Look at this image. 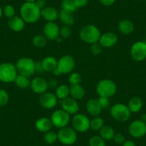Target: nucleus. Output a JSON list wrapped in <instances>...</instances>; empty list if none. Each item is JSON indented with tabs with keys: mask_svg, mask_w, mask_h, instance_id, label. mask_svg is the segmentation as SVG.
<instances>
[{
	"mask_svg": "<svg viewBox=\"0 0 146 146\" xmlns=\"http://www.w3.org/2000/svg\"><path fill=\"white\" fill-rule=\"evenodd\" d=\"M101 32L97 26L94 25H88L80 29V37L81 40L88 44H94L99 42Z\"/></svg>",
	"mask_w": 146,
	"mask_h": 146,
	"instance_id": "2",
	"label": "nucleus"
},
{
	"mask_svg": "<svg viewBox=\"0 0 146 146\" xmlns=\"http://www.w3.org/2000/svg\"><path fill=\"white\" fill-rule=\"evenodd\" d=\"M16 68L18 75L30 78L35 74V61L29 57H22L17 61Z\"/></svg>",
	"mask_w": 146,
	"mask_h": 146,
	"instance_id": "3",
	"label": "nucleus"
},
{
	"mask_svg": "<svg viewBox=\"0 0 146 146\" xmlns=\"http://www.w3.org/2000/svg\"><path fill=\"white\" fill-rule=\"evenodd\" d=\"M57 138L62 144L72 145L78 140V133L73 127L66 126L60 128L57 132Z\"/></svg>",
	"mask_w": 146,
	"mask_h": 146,
	"instance_id": "7",
	"label": "nucleus"
},
{
	"mask_svg": "<svg viewBox=\"0 0 146 146\" xmlns=\"http://www.w3.org/2000/svg\"><path fill=\"white\" fill-rule=\"evenodd\" d=\"M20 17L25 23L33 24L38 22L41 17V9L35 3L25 2L20 7Z\"/></svg>",
	"mask_w": 146,
	"mask_h": 146,
	"instance_id": "1",
	"label": "nucleus"
},
{
	"mask_svg": "<svg viewBox=\"0 0 146 146\" xmlns=\"http://www.w3.org/2000/svg\"><path fill=\"white\" fill-rule=\"evenodd\" d=\"M52 72H53V75H54V76H56V77L60 76V75H62L61 72H60V70H59L58 68H57V67H56V68L54 69V70H53Z\"/></svg>",
	"mask_w": 146,
	"mask_h": 146,
	"instance_id": "48",
	"label": "nucleus"
},
{
	"mask_svg": "<svg viewBox=\"0 0 146 146\" xmlns=\"http://www.w3.org/2000/svg\"><path fill=\"white\" fill-rule=\"evenodd\" d=\"M44 72H52L57 66V60L52 56H47L42 60Z\"/></svg>",
	"mask_w": 146,
	"mask_h": 146,
	"instance_id": "26",
	"label": "nucleus"
},
{
	"mask_svg": "<svg viewBox=\"0 0 146 146\" xmlns=\"http://www.w3.org/2000/svg\"><path fill=\"white\" fill-rule=\"evenodd\" d=\"M113 140L115 143L117 145H123V143L125 141V137L122 133H117L113 137Z\"/></svg>",
	"mask_w": 146,
	"mask_h": 146,
	"instance_id": "41",
	"label": "nucleus"
},
{
	"mask_svg": "<svg viewBox=\"0 0 146 146\" xmlns=\"http://www.w3.org/2000/svg\"><path fill=\"white\" fill-rule=\"evenodd\" d=\"M110 115L115 120L120 123L126 122L129 120L131 115V112L127 105L122 103L113 105L110 110Z\"/></svg>",
	"mask_w": 146,
	"mask_h": 146,
	"instance_id": "6",
	"label": "nucleus"
},
{
	"mask_svg": "<svg viewBox=\"0 0 146 146\" xmlns=\"http://www.w3.org/2000/svg\"><path fill=\"white\" fill-rule=\"evenodd\" d=\"M104 126V120L102 117L96 116L90 120V128L94 131L100 130Z\"/></svg>",
	"mask_w": 146,
	"mask_h": 146,
	"instance_id": "31",
	"label": "nucleus"
},
{
	"mask_svg": "<svg viewBox=\"0 0 146 146\" xmlns=\"http://www.w3.org/2000/svg\"><path fill=\"white\" fill-rule=\"evenodd\" d=\"M52 123L50 118L47 117H42L37 119L35 123V127L39 132L41 133H47V132L51 130L52 127Z\"/></svg>",
	"mask_w": 146,
	"mask_h": 146,
	"instance_id": "21",
	"label": "nucleus"
},
{
	"mask_svg": "<svg viewBox=\"0 0 146 146\" xmlns=\"http://www.w3.org/2000/svg\"><path fill=\"white\" fill-rule=\"evenodd\" d=\"M129 134L135 138H141L146 135V123L141 120L132 122L128 127Z\"/></svg>",
	"mask_w": 146,
	"mask_h": 146,
	"instance_id": "12",
	"label": "nucleus"
},
{
	"mask_svg": "<svg viewBox=\"0 0 146 146\" xmlns=\"http://www.w3.org/2000/svg\"><path fill=\"white\" fill-rule=\"evenodd\" d=\"M98 101L100 105L101 108H102V110H103L108 109L110 106V98H105V97H100L98 98Z\"/></svg>",
	"mask_w": 146,
	"mask_h": 146,
	"instance_id": "40",
	"label": "nucleus"
},
{
	"mask_svg": "<svg viewBox=\"0 0 146 146\" xmlns=\"http://www.w3.org/2000/svg\"><path fill=\"white\" fill-rule=\"evenodd\" d=\"M130 56L135 62H143L146 59V44L144 42L133 43L130 48Z\"/></svg>",
	"mask_w": 146,
	"mask_h": 146,
	"instance_id": "10",
	"label": "nucleus"
},
{
	"mask_svg": "<svg viewBox=\"0 0 146 146\" xmlns=\"http://www.w3.org/2000/svg\"><path fill=\"white\" fill-rule=\"evenodd\" d=\"M18 75L15 64L11 62H3L0 64V81L5 83L15 82Z\"/></svg>",
	"mask_w": 146,
	"mask_h": 146,
	"instance_id": "4",
	"label": "nucleus"
},
{
	"mask_svg": "<svg viewBox=\"0 0 146 146\" xmlns=\"http://www.w3.org/2000/svg\"><path fill=\"white\" fill-rule=\"evenodd\" d=\"M145 7H146V5H145Z\"/></svg>",
	"mask_w": 146,
	"mask_h": 146,
	"instance_id": "54",
	"label": "nucleus"
},
{
	"mask_svg": "<svg viewBox=\"0 0 146 146\" xmlns=\"http://www.w3.org/2000/svg\"><path fill=\"white\" fill-rule=\"evenodd\" d=\"M75 66V59L71 55H64L57 60V68L64 75L72 72Z\"/></svg>",
	"mask_w": 146,
	"mask_h": 146,
	"instance_id": "11",
	"label": "nucleus"
},
{
	"mask_svg": "<svg viewBox=\"0 0 146 146\" xmlns=\"http://www.w3.org/2000/svg\"><path fill=\"white\" fill-rule=\"evenodd\" d=\"M44 140L46 143H47V144H53V143H55L57 140H58V138H57V133L52 131V130L47 132V133H44Z\"/></svg>",
	"mask_w": 146,
	"mask_h": 146,
	"instance_id": "33",
	"label": "nucleus"
},
{
	"mask_svg": "<svg viewBox=\"0 0 146 146\" xmlns=\"http://www.w3.org/2000/svg\"><path fill=\"white\" fill-rule=\"evenodd\" d=\"M85 90L80 84L70 85V96L74 99L81 100L85 97Z\"/></svg>",
	"mask_w": 146,
	"mask_h": 146,
	"instance_id": "23",
	"label": "nucleus"
},
{
	"mask_svg": "<svg viewBox=\"0 0 146 146\" xmlns=\"http://www.w3.org/2000/svg\"><path fill=\"white\" fill-rule=\"evenodd\" d=\"M59 19L64 24V25L71 26L75 22V17L73 15V12L64 10L62 9L59 12Z\"/></svg>",
	"mask_w": 146,
	"mask_h": 146,
	"instance_id": "24",
	"label": "nucleus"
},
{
	"mask_svg": "<svg viewBox=\"0 0 146 146\" xmlns=\"http://www.w3.org/2000/svg\"><path fill=\"white\" fill-rule=\"evenodd\" d=\"M55 95L57 96V99L61 100L65 99L67 97L70 96V87L64 84L59 85L56 88Z\"/></svg>",
	"mask_w": 146,
	"mask_h": 146,
	"instance_id": "28",
	"label": "nucleus"
},
{
	"mask_svg": "<svg viewBox=\"0 0 146 146\" xmlns=\"http://www.w3.org/2000/svg\"><path fill=\"white\" fill-rule=\"evenodd\" d=\"M57 98L55 94L50 92H45L41 94L39 98V102L44 109H52L57 105Z\"/></svg>",
	"mask_w": 146,
	"mask_h": 146,
	"instance_id": "13",
	"label": "nucleus"
},
{
	"mask_svg": "<svg viewBox=\"0 0 146 146\" xmlns=\"http://www.w3.org/2000/svg\"><path fill=\"white\" fill-rule=\"evenodd\" d=\"M9 100V93L4 89H0V108L6 105Z\"/></svg>",
	"mask_w": 146,
	"mask_h": 146,
	"instance_id": "35",
	"label": "nucleus"
},
{
	"mask_svg": "<svg viewBox=\"0 0 146 146\" xmlns=\"http://www.w3.org/2000/svg\"><path fill=\"white\" fill-rule=\"evenodd\" d=\"M3 9L2 8V7L0 6V19H2V16H3Z\"/></svg>",
	"mask_w": 146,
	"mask_h": 146,
	"instance_id": "50",
	"label": "nucleus"
},
{
	"mask_svg": "<svg viewBox=\"0 0 146 146\" xmlns=\"http://www.w3.org/2000/svg\"><path fill=\"white\" fill-rule=\"evenodd\" d=\"M127 107L132 113H139L143 108V101L138 97H133L128 101Z\"/></svg>",
	"mask_w": 146,
	"mask_h": 146,
	"instance_id": "25",
	"label": "nucleus"
},
{
	"mask_svg": "<svg viewBox=\"0 0 146 146\" xmlns=\"http://www.w3.org/2000/svg\"><path fill=\"white\" fill-rule=\"evenodd\" d=\"M30 88L35 93L41 95L48 90V82L44 78L36 77L31 80Z\"/></svg>",
	"mask_w": 146,
	"mask_h": 146,
	"instance_id": "15",
	"label": "nucleus"
},
{
	"mask_svg": "<svg viewBox=\"0 0 146 146\" xmlns=\"http://www.w3.org/2000/svg\"><path fill=\"white\" fill-rule=\"evenodd\" d=\"M118 42V37L115 33L111 32H105L102 34L98 42L102 47L110 48L115 45Z\"/></svg>",
	"mask_w": 146,
	"mask_h": 146,
	"instance_id": "17",
	"label": "nucleus"
},
{
	"mask_svg": "<svg viewBox=\"0 0 146 146\" xmlns=\"http://www.w3.org/2000/svg\"><path fill=\"white\" fill-rule=\"evenodd\" d=\"M89 146H106L105 140L100 135H94L89 140Z\"/></svg>",
	"mask_w": 146,
	"mask_h": 146,
	"instance_id": "34",
	"label": "nucleus"
},
{
	"mask_svg": "<svg viewBox=\"0 0 146 146\" xmlns=\"http://www.w3.org/2000/svg\"><path fill=\"white\" fill-rule=\"evenodd\" d=\"M82 81V77L78 72H71L69 77V82L70 85L80 84Z\"/></svg>",
	"mask_w": 146,
	"mask_h": 146,
	"instance_id": "36",
	"label": "nucleus"
},
{
	"mask_svg": "<svg viewBox=\"0 0 146 146\" xmlns=\"http://www.w3.org/2000/svg\"><path fill=\"white\" fill-rule=\"evenodd\" d=\"M141 120L142 121L145 122V123H146V113H144V114H143L141 115Z\"/></svg>",
	"mask_w": 146,
	"mask_h": 146,
	"instance_id": "49",
	"label": "nucleus"
},
{
	"mask_svg": "<svg viewBox=\"0 0 146 146\" xmlns=\"http://www.w3.org/2000/svg\"><path fill=\"white\" fill-rule=\"evenodd\" d=\"M8 27L9 29L16 32H19L24 29L25 27V22L20 16H14L9 18L8 20Z\"/></svg>",
	"mask_w": 146,
	"mask_h": 146,
	"instance_id": "19",
	"label": "nucleus"
},
{
	"mask_svg": "<svg viewBox=\"0 0 146 146\" xmlns=\"http://www.w3.org/2000/svg\"><path fill=\"white\" fill-rule=\"evenodd\" d=\"M58 83H57V81L55 80H51L50 81L48 82V85L49 88H57L58 86Z\"/></svg>",
	"mask_w": 146,
	"mask_h": 146,
	"instance_id": "46",
	"label": "nucleus"
},
{
	"mask_svg": "<svg viewBox=\"0 0 146 146\" xmlns=\"http://www.w3.org/2000/svg\"><path fill=\"white\" fill-rule=\"evenodd\" d=\"M86 109L88 113L93 117L99 116L102 113V109L97 99H90L87 102Z\"/></svg>",
	"mask_w": 146,
	"mask_h": 146,
	"instance_id": "18",
	"label": "nucleus"
},
{
	"mask_svg": "<svg viewBox=\"0 0 146 146\" xmlns=\"http://www.w3.org/2000/svg\"><path fill=\"white\" fill-rule=\"evenodd\" d=\"M122 146H136L135 143L133 141V140H125L122 145Z\"/></svg>",
	"mask_w": 146,
	"mask_h": 146,
	"instance_id": "47",
	"label": "nucleus"
},
{
	"mask_svg": "<svg viewBox=\"0 0 146 146\" xmlns=\"http://www.w3.org/2000/svg\"><path fill=\"white\" fill-rule=\"evenodd\" d=\"M43 72H44V70L43 69L42 61H35V73L42 74Z\"/></svg>",
	"mask_w": 146,
	"mask_h": 146,
	"instance_id": "42",
	"label": "nucleus"
},
{
	"mask_svg": "<svg viewBox=\"0 0 146 146\" xmlns=\"http://www.w3.org/2000/svg\"><path fill=\"white\" fill-rule=\"evenodd\" d=\"M52 125L60 129L66 127L70 121V115L64 110H57L53 112L50 117Z\"/></svg>",
	"mask_w": 146,
	"mask_h": 146,
	"instance_id": "8",
	"label": "nucleus"
},
{
	"mask_svg": "<svg viewBox=\"0 0 146 146\" xmlns=\"http://www.w3.org/2000/svg\"><path fill=\"white\" fill-rule=\"evenodd\" d=\"M117 28L122 34L128 35L133 32L135 29V25L133 22L130 19H122L118 23Z\"/></svg>",
	"mask_w": 146,
	"mask_h": 146,
	"instance_id": "22",
	"label": "nucleus"
},
{
	"mask_svg": "<svg viewBox=\"0 0 146 146\" xmlns=\"http://www.w3.org/2000/svg\"><path fill=\"white\" fill-rule=\"evenodd\" d=\"M117 90V87L115 82L112 80L104 79L100 81L97 85L96 91L100 97L111 98L115 95Z\"/></svg>",
	"mask_w": 146,
	"mask_h": 146,
	"instance_id": "5",
	"label": "nucleus"
},
{
	"mask_svg": "<svg viewBox=\"0 0 146 146\" xmlns=\"http://www.w3.org/2000/svg\"><path fill=\"white\" fill-rule=\"evenodd\" d=\"M75 5H76L77 7L81 8L83 7L86 6L88 3V0H75Z\"/></svg>",
	"mask_w": 146,
	"mask_h": 146,
	"instance_id": "43",
	"label": "nucleus"
},
{
	"mask_svg": "<svg viewBox=\"0 0 146 146\" xmlns=\"http://www.w3.org/2000/svg\"><path fill=\"white\" fill-rule=\"evenodd\" d=\"M41 17L47 22H54L59 18V12L53 7H46L41 10Z\"/></svg>",
	"mask_w": 146,
	"mask_h": 146,
	"instance_id": "20",
	"label": "nucleus"
},
{
	"mask_svg": "<svg viewBox=\"0 0 146 146\" xmlns=\"http://www.w3.org/2000/svg\"><path fill=\"white\" fill-rule=\"evenodd\" d=\"M72 29L70 26L64 25L60 29V36L62 38L67 39L71 36Z\"/></svg>",
	"mask_w": 146,
	"mask_h": 146,
	"instance_id": "37",
	"label": "nucleus"
},
{
	"mask_svg": "<svg viewBox=\"0 0 146 146\" xmlns=\"http://www.w3.org/2000/svg\"><path fill=\"white\" fill-rule=\"evenodd\" d=\"M72 124L73 128L78 133H85L90 128V120L88 116L82 113L74 115Z\"/></svg>",
	"mask_w": 146,
	"mask_h": 146,
	"instance_id": "9",
	"label": "nucleus"
},
{
	"mask_svg": "<svg viewBox=\"0 0 146 146\" xmlns=\"http://www.w3.org/2000/svg\"><path fill=\"white\" fill-rule=\"evenodd\" d=\"M15 85L21 89H26V88L30 87L31 80H29V78L24 75H18L15 79Z\"/></svg>",
	"mask_w": 146,
	"mask_h": 146,
	"instance_id": "29",
	"label": "nucleus"
},
{
	"mask_svg": "<svg viewBox=\"0 0 146 146\" xmlns=\"http://www.w3.org/2000/svg\"><path fill=\"white\" fill-rule=\"evenodd\" d=\"M60 29L54 22H47L43 27V35L47 40H55L60 36Z\"/></svg>",
	"mask_w": 146,
	"mask_h": 146,
	"instance_id": "14",
	"label": "nucleus"
},
{
	"mask_svg": "<svg viewBox=\"0 0 146 146\" xmlns=\"http://www.w3.org/2000/svg\"><path fill=\"white\" fill-rule=\"evenodd\" d=\"M32 42L35 47L43 48L47 45V39L44 35H36L32 38Z\"/></svg>",
	"mask_w": 146,
	"mask_h": 146,
	"instance_id": "30",
	"label": "nucleus"
},
{
	"mask_svg": "<svg viewBox=\"0 0 146 146\" xmlns=\"http://www.w3.org/2000/svg\"><path fill=\"white\" fill-rule=\"evenodd\" d=\"M15 13H16V11H15V7L11 5H7L3 9V15L9 19L15 16Z\"/></svg>",
	"mask_w": 146,
	"mask_h": 146,
	"instance_id": "38",
	"label": "nucleus"
},
{
	"mask_svg": "<svg viewBox=\"0 0 146 146\" xmlns=\"http://www.w3.org/2000/svg\"><path fill=\"white\" fill-rule=\"evenodd\" d=\"M99 1L102 5L107 7L111 6V5H113V4L115 3V0H99Z\"/></svg>",
	"mask_w": 146,
	"mask_h": 146,
	"instance_id": "45",
	"label": "nucleus"
},
{
	"mask_svg": "<svg viewBox=\"0 0 146 146\" xmlns=\"http://www.w3.org/2000/svg\"><path fill=\"white\" fill-rule=\"evenodd\" d=\"M25 2H31V3H35L36 0H25Z\"/></svg>",
	"mask_w": 146,
	"mask_h": 146,
	"instance_id": "51",
	"label": "nucleus"
},
{
	"mask_svg": "<svg viewBox=\"0 0 146 146\" xmlns=\"http://www.w3.org/2000/svg\"><path fill=\"white\" fill-rule=\"evenodd\" d=\"M62 110L70 115H75L78 113L80 110V105L78 100L70 96L62 100L61 102Z\"/></svg>",
	"mask_w": 146,
	"mask_h": 146,
	"instance_id": "16",
	"label": "nucleus"
},
{
	"mask_svg": "<svg viewBox=\"0 0 146 146\" xmlns=\"http://www.w3.org/2000/svg\"><path fill=\"white\" fill-rule=\"evenodd\" d=\"M90 51L92 54L95 56H98L101 54L102 51V47L100 45L99 42L94 43L90 46Z\"/></svg>",
	"mask_w": 146,
	"mask_h": 146,
	"instance_id": "39",
	"label": "nucleus"
},
{
	"mask_svg": "<svg viewBox=\"0 0 146 146\" xmlns=\"http://www.w3.org/2000/svg\"><path fill=\"white\" fill-rule=\"evenodd\" d=\"M62 9L69 11L71 12H75L78 9L75 0H63L62 2Z\"/></svg>",
	"mask_w": 146,
	"mask_h": 146,
	"instance_id": "32",
	"label": "nucleus"
},
{
	"mask_svg": "<svg viewBox=\"0 0 146 146\" xmlns=\"http://www.w3.org/2000/svg\"><path fill=\"white\" fill-rule=\"evenodd\" d=\"M140 1H146V0H140Z\"/></svg>",
	"mask_w": 146,
	"mask_h": 146,
	"instance_id": "53",
	"label": "nucleus"
},
{
	"mask_svg": "<svg viewBox=\"0 0 146 146\" xmlns=\"http://www.w3.org/2000/svg\"><path fill=\"white\" fill-rule=\"evenodd\" d=\"M35 4L41 10L47 7L46 6V5H47V1L46 0H36V2H35Z\"/></svg>",
	"mask_w": 146,
	"mask_h": 146,
	"instance_id": "44",
	"label": "nucleus"
},
{
	"mask_svg": "<svg viewBox=\"0 0 146 146\" xmlns=\"http://www.w3.org/2000/svg\"><path fill=\"white\" fill-rule=\"evenodd\" d=\"M100 136L104 140H113L115 133L114 129L110 126L104 125L100 130Z\"/></svg>",
	"mask_w": 146,
	"mask_h": 146,
	"instance_id": "27",
	"label": "nucleus"
},
{
	"mask_svg": "<svg viewBox=\"0 0 146 146\" xmlns=\"http://www.w3.org/2000/svg\"><path fill=\"white\" fill-rule=\"evenodd\" d=\"M143 42H144L145 43V44H146V39H145V41H143Z\"/></svg>",
	"mask_w": 146,
	"mask_h": 146,
	"instance_id": "52",
	"label": "nucleus"
}]
</instances>
